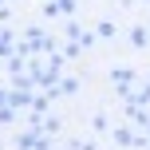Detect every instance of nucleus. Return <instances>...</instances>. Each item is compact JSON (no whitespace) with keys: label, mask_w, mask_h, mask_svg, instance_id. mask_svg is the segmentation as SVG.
<instances>
[{"label":"nucleus","mask_w":150,"mask_h":150,"mask_svg":"<svg viewBox=\"0 0 150 150\" xmlns=\"http://www.w3.org/2000/svg\"><path fill=\"white\" fill-rule=\"evenodd\" d=\"M8 47H12V36H8V32H0V55H8Z\"/></svg>","instance_id":"2"},{"label":"nucleus","mask_w":150,"mask_h":150,"mask_svg":"<svg viewBox=\"0 0 150 150\" xmlns=\"http://www.w3.org/2000/svg\"><path fill=\"white\" fill-rule=\"evenodd\" d=\"M79 91V79H59V95H75Z\"/></svg>","instance_id":"1"},{"label":"nucleus","mask_w":150,"mask_h":150,"mask_svg":"<svg viewBox=\"0 0 150 150\" xmlns=\"http://www.w3.org/2000/svg\"><path fill=\"white\" fill-rule=\"evenodd\" d=\"M99 36H103V40H111V36H115V24H107V20H103V24H99Z\"/></svg>","instance_id":"3"},{"label":"nucleus","mask_w":150,"mask_h":150,"mask_svg":"<svg viewBox=\"0 0 150 150\" xmlns=\"http://www.w3.org/2000/svg\"><path fill=\"white\" fill-rule=\"evenodd\" d=\"M0 4H4V0H0Z\"/></svg>","instance_id":"5"},{"label":"nucleus","mask_w":150,"mask_h":150,"mask_svg":"<svg viewBox=\"0 0 150 150\" xmlns=\"http://www.w3.org/2000/svg\"><path fill=\"white\" fill-rule=\"evenodd\" d=\"M0 107H8V91L4 87H0Z\"/></svg>","instance_id":"4"}]
</instances>
